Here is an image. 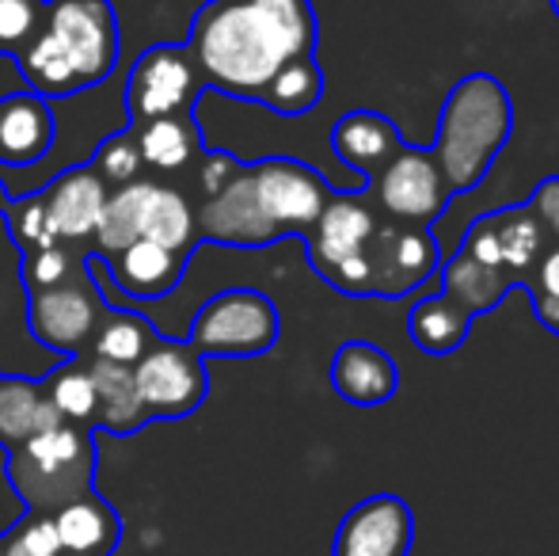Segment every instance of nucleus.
Wrapping results in <instances>:
<instances>
[{
	"label": "nucleus",
	"mask_w": 559,
	"mask_h": 556,
	"mask_svg": "<svg viewBox=\"0 0 559 556\" xmlns=\"http://www.w3.org/2000/svg\"><path fill=\"white\" fill-rule=\"evenodd\" d=\"M400 145H404L400 127L384 111H373V107H358V111L338 115L332 127L335 156L346 168L358 171L366 184H373L381 176V168L400 153Z\"/></svg>",
	"instance_id": "a211bd4d"
},
{
	"label": "nucleus",
	"mask_w": 559,
	"mask_h": 556,
	"mask_svg": "<svg viewBox=\"0 0 559 556\" xmlns=\"http://www.w3.org/2000/svg\"><path fill=\"white\" fill-rule=\"evenodd\" d=\"M510 134H514V99L499 76L468 73L449 88L430 153L453 199L484 184Z\"/></svg>",
	"instance_id": "7ed1b4c3"
},
{
	"label": "nucleus",
	"mask_w": 559,
	"mask_h": 556,
	"mask_svg": "<svg viewBox=\"0 0 559 556\" xmlns=\"http://www.w3.org/2000/svg\"><path fill=\"white\" fill-rule=\"evenodd\" d=\"M438 271H442V294L453 297L472 320L491 312L495 305L514 289V282L502 275V271L484 268V263L472 260V256L461 252V248H456V252L445 260V268H438Z\"/></svg>",
	"instance_id": "393cba45"
},
{
	"label": "nucleus",
	"mask_w": 559,
	"mask_h": 556,
	"mask_svg": "<svg viewBox=\"0 0 559 556\" xmlns=\"http://www.w3.org/2000/svg\"><path fill=\"white\" fill-rule=\"evenodd\" d=\"M141 149V164L156 171H179L202 153L199 127H194V115H168V119H153L133 127Z\"/></svg>",
	"instance_id": "a878e982"
},
{
	"label": "nucleus",
	"mask_w": 559,
	"mask_h": 556,
	"mask_svg": "<svg viewBox=\"0 0 559 556\" xmlns=\"http://www.w3.org/2000/svg\"><path fill=\"white\" fill-rule=\"evenodd\" d=\"M4 217H8V229H12L15 245H20L23 252L58 245V240L50 237V225H46L43 194H23V199H12L4 210Z\"/></svg>",
	"instance_id": "473e14b6"
},
{
	"label": "nucleus",
	"mask_w": 559,
	"mask_h": 556,
	"mask_svg": "<svg viewBox=\"0 0 559 556\" xmlns=\"http://www.w3.org/2000/svg\"><path fill=\"white\" fill-rule=\"evenodd\" d=\"M251 171V187H255L259 210L266 214L271 229L282 237L312 229L320 214H324L328 199L335 194V187L320 176L312 164L294 161V156H266V161L248 164Z\"/></svg>",
	"instance_id": "1a4fd4ad"
},
{
	"label": "nucleus",
	"mask_w": 559,
	"mask_h": 556,
	"mask_svg": "<svg viewBox=\"0 0 559 556\" xmlns=\"http://www.w3.org/2000/svg\"><path fill=\"white\" fill-rule=\"evenodd\" d=\"M442 268V252L430 225L404 222L381 210L366 245L328 279L346 297H407Z\"/></svg>",
	"instance_id": "39448f33"
},
{
	"label": "nucleus",
	"mask_w": 559,
	"mask_h": 556,
	"mask_svg": "<svg viewBox=\"0 0 559 556\" xmlns=\"http://www.w3.org/2000/svg\"><path fill=\"white\" fill-rule=\"evenodd\" d=\"M0 556H31V553L23 549V545H20V542H15V537H12V542H4V553H0Z\"/></svg>",
	"instance_id": "58836bf2"
},
{
	"label": "nucleus",
	"mask_w": 559,
	"mask_h": 556,
	"mask_svg": "<svg viewBox=\"0 0 559 556\" xmlns=\"http://www.w3.org/2000/svg\"><path fill=\"white\" fill-rule=\"evenodd\" d=\"M46 0H0V54L20 58L43 31Z\"/></svg>",
	"instance_id": "7c9ffc66"
},
{
	"label": "nucleus",
	"mask_w": 559,
	"mask_h": 556,
	"mask_svg": "<svg viewBox=\"0 0 559 556\" xmlns=\"http://www.w3.org/2000/svg\"><path fill=\"white\" fill-rule=\"evenodd\" d=\"M8 202H12V194H8V191H4V184H0V214L8 210Z\"/></svg>",
	"instance_id": "ea45409f"
},
{
	"label": "nucleus",
	"mask_w": 559,
	"mask_h": 556,
	"mask_svg": "<svg viewBox=\"0 0 559 556\" xmlns=\"http://www.w3.org/2000/svg\"><path fill=\"white\" fill-rule=\"evenodd\" d=\"M236 168H240V161H236V156H228V153H210V156H206V164H202V191H206V194L222 191L228 179L236 176Z\"/></svg>",
	"instance_id": "e433bc0d"
},
{
	"label": "nucleus",
	"mask_w": 559,
	"mask_h": 556,
	"mask_svg": "<svg viewBox=\"0 0 559 556\" xmlns=\"http://www.w3.org/2000/svg\"><path fill=\"white\" fill-rule=\"evenodd\" d=\"M61 556H84V553H61Z\"/></svg>",
	"instance_id": "79ce46f5"
},
{
	"label": "nucleus",
	"mask_w": 559,
	"mask_h": 556,
	"mask_svg": "<svg viewBox=\"0 0 559 556\" xmlns=\"http://www.w3.org/2000/svg\"><path fill=\"white\" fill-rule=\"evenodd\" d=\"M107 317V301L99 297L96 282L81 271H73L66 282L27 294V328L43 347L58 355H84L92 347L99 320Z\"/></svg>",
	"instance_id": "9d476101"
},
{
	"label": "nucleus",
	"mask_w": 559,
	"mask_h": 556,
	"mask_svg": "<svg viewBox=\"0 0 559 556\" xmlns=\"http://www.w3.org/2000/svg\"><path fill=\"white\" fill-rule=\"evenodd\" d=\"M282 335V317L278 305L263 294V289H222L214 294L191 324V347L199 355H217V358H255L278 343Z\"/></svg>",
	"instance_id": "0eeeda50"
},
{
	"label": "nucleus",
	"mask_w": 559,
	"mask_h": 556,
	"mask_svg": "<svg viewBox=\"0 0 559 556\" xmlns=\"http://www.w3.org/2000/svg\"><path fill=\"white\" fill-rule=\"evenodd\" d=\"M202 92V73L194 66L187 43H160L138 54L126 76V115L130 127L168 115H194Z\"/></svg>",
	"instance_id": "6e6552de"
},
{
	"label": "nucleus",
	"mask_w": 559,
	"mask_h": 556,
	"mask_svg": "<svg viewBox=\"0 0 559 556\" xmlns=\"http://www.w3.org/2000/svg\"><path fill=\"white\" fill-rule=\"evenodd\" d=\"M43 389H46V401L53 404V412L66 423L96 427V381H92V366L84 355H69L43 381Z\"/></svg>",
	"instance_id": "cd10ccee"
},
{
	"label": "nucleus",
	"mask_w": 559,
	"mask_h": 556,
	"mask_svg": "<svg viewBox=\"0 0 559 556\" xmlns=\"http://www.w3.org/2000/svg\"><path fill=\"white\" fill-rule=\"evenodd\" d=\"M53 145L50 99L35 92H12L0 99V164L23 168L38 164Z\"/></svg>",
	"instance_id": "6ab92c4d"
},
{
	"label": "nucleus",
	"mask_w": 559,
	"mask_h": 556,
	"mask_svg": "<svg viewBox=\"0 0 559 556\" xmlns=\"http://www.w3.org/2000/svg\"><path fill=\"white\" fill-rule=\"evenodd\" d=\"M533 317H537V324L545 328V332H552L559 340V297H545V294H533Z\"/></svg>",
	"instance_id": "4c0bfd02"
},
{
	"label": "nucleus",
	"mask_w": 559,
	"mask_h": 556,
	"mask_svg": "<svg viewBox=\"0 0 559 556\" xmlns=\"http://www.w3.org/2000/svg\"><path fill=\"white\" fill-rule=\"evenodd\" d=\"M133 381H138L141 404H145L148 416L160 419H179L191 416L202 401H206V366L202 355L191 343L164 340L133 366Z\"/></svg>",
	"instance_id": "ddd939ff"
},
{
	"label": "nucleus",
	"mask_w": 559,
	"mask_h": 556,
	"mask_svg": "<svg viewBox=\"0 0 559 556\" xmlns=\"http://www.w3.org/2000/svg\"><path fill=\"white\" fill-rule=\"evenodd\" d=\"M160 343V332L148 324L138 312H115L107 309V317L99 320L96 335H92L88 358L99 363H115V366H138L148 351Z\"/></svg>",
	"instance_id": "bb28decb"
},
{
	"label": "nucleus",
	"mask_w": 559,
	"mask_h": 556,
	"mask_svg": "<svg viewBox=\"0 0 559 556\" xmlns=\"http://www.w3.org/2000/svg\"><path fill=\"white\" fill-rule=\"evenodd\" d=\"M96 461L99 446L92 438V427L61 419L15 446L4 473L31 514H53L73 499L96 492Z\"/></svg>",
	"instance_id": "20e7f679"
},
{
	"label": "nucleus",
	"mask_w": 559,
	"mask_h": 556,
	"mask_svg": "<svg viewBox=\"0 0 559 556\" xmlns=\"http://www.w3.org/2000/svg\"><path fill=\"white\" fill-rule=\"evenodd\" d=\"M461 252H468L484 268L502 271V275L514 282V289H525V282L537 271L540 256L548 252V237L537 217L530 214V206L514 202V206H502L476 217L464 229Z\"/></svg>",
	"instance_id": "9b49d317"
},
{
	"label": "nucleus",
	"mask_w": 559,
	"mask_h": 556,
	"mask_svg": "<svg viewBox=\"0 0 559 556\" xmlns=\"http://www.w3.org/2000/svg\"><path fill=\"white\" fill-rule=\"evenodd\" d=\"M92 381H96V423L111 435H133L141 423L148 419L145 404H141L138 381H133V366H115L88 358Z\"/></svg>",
	"instance_id": "5701e85b"
},
{
	"label": "nucleus",
	"mask_w": 559,
	"mask_h": 556,
	"mask_svg": "<svg viewBox=\"0 0 559 556\" xmlns=\"http://www.w3.org/2000/svg\"><path fill=\"white\" fill-rule=\"evenodd\" d=\"M53 423H61V416L46 401V389L38 381L12 378V374L0 378V446L15 450L38 430H50Z\"/></svg>",
	"instance_id": "4be33fe9"
},
{
	"label": "nucleus",
	"mask_w": 559,
	"mask_h": 556,
	"mask_svg": "<svg viewBox=\"0 0 559 556\" xmlns=\"http://www.w3.org/2000/svg\"><path fill=\"white\" fill-rule=\"evenodd\" d=\"M525 206H530V214L540 222L548 245H559V171L556 176H545L537 187H533V194L525 199Z\"/></svg>",
	"instance_id": "72a5a7b5"
},
{
	"label": "nucleus",
	"mask_w": 559,
	"mask_h": 556,
	"mask_svg": "<svg viewBox=\"0 0 559 556\" xmlns=\"http://www.w3.org/2000/svg\"><path fill=\"white\" fill-rule=\"evenodd\" d=\"M320 96H324V69L317 66V54H312V58H297L282 66L263 88L259 104L278 115H305L320 104Z\"/></svg>",
	"instance_id": "c85d7f7f"
},
{
	"label": "nucleus",
	"mask_w": 559,
	"mask_h": 556,
	"mask_svg": "<svg viewBox=\"0 0 559 556\" xmlns=\"http://www.w3.org/2000/svg\"><path fill=\"white\" fill-rule=\"evenodd\" d=\"M377 217H381V206L369 194V187L361 191H335L328 199L324 214L312 222V229L305 233V252H309V263L320 279H332L361 245L373 233Z\"/></svg>",
	"instance_id": "4468645a"
},
{
	"label": "nucleus",
	"mask_w": 559,
	"mask_h": 556,
	"mask_svg": "<svg viewBox=\"0 0 559 556\" xmlns=\"http://www.w3.org/2000/svg\"><path fill=\"white\" fill-rule=\"evenodd\" d=\"M15 542L23 545L31 556H61V545H58V530H53L50 514H27L15 530Z\"/></svg>",
	"instance_id": "f704fd0d"
},
{
	"label": "nucleus",
	"mask_w": 559,
	"mask_h": 556,
	"mask_svg": "<svg viewBox=\"0 0 559 556\" xmlns=\"http://www.w3.org/2000/svg\"><path fill=\"white\" fill-rule=\"evenodd\" d=\"M27 92L43 99L76 96L107 81L118 66V20L111 0H46L35 43L15 58Z\"/></svg>",
	"instance_id": "f03ea898"
},
{
	"label": "nucleus",
	"mask_w": 559,
	"mask_h": 556,
	"mask_svg": "<svg viewBox=\"0 0 559 556\" xmlns=\"http://www.w3.org/2000/svg\"><path fill=\"white\" fill-rule=\"evenodd\" d=\"M81 268L84 263L73 256V248L66 245L35 248V252H23V286H27V294H43V289L58 286V282H66Z\"/></svg>",
	"instance_id": "2f4dec72"
},
{
	"label": "nucleus",
	"mask_w": 559,
	"mask_h": 556,
	"mask_svg": "<svg viewBox=\"0 0 559 556\" xmlns=\"http://www.w3.org/2000/svg\"><path fill=\"white\" fill-rule=\"evenodd\" d=\"M332 389L354 409H377L400 393V366L384 347L369 340H346L332 358Z\"/></svg>",
	"instance_id": "f3484780"
},
{
	"label": "nucleus",
	"mask_w": 559,
	"mask_h": 556,
	"mask_svg": "<svg viewBox=\"0 0 559 556\" xmlns=\"http://www.w3.org/2000/svg\"><path fill=\"white\" fill-rule=\"evenodd\" d=\"M415 542V514L407 499L381 492L343 514L332 556H407Z\"/></svg>",
	"instance_id": "2eb2a0df"
},
{
	"label": "nucleus",
	"mask_w": 559,
	"mask_h": 556,
	"mask_svg": "<svg viewBox=\"0 0 559 556\" xmlns=\"http://www.w3.org/2000/svg\"><path fill=\"white\" fill-rule=\"evenodd\" d=\"M548 4H552V12H556V20H559V0H548Z\"/></svg>",
	"instance_id": "a19ab883"
},
{
	"label": "nucleus",
	"mask_w": 559,
	"mask_h": 556,
	"mask_svg": "<svg viewBox=\"0 0 559 556\" xmlns=\"http://www.w3.org/2000/svg\"><path fill=\"white\" fill-rule=\"evenodd\" d=\"M58 530L61 553H84V556H111L118 542V511L99 492L73 499L61 511L50 514Z\"/></svg>",
	"instance_id": "412c9836"
},
{
	"label": "nucleus",
	"mask_w": 559,
	"mask_h": 556,
	"mask_svg": "<svg viewBox=\"0 0 559 556\" xmlns=\"http://www.w3.org/2000/svg\"><path fill=\"white\" fill-rule=\"evenodd\" d=\"M472 317L453 301L449 294L438 289L435 297H423L415 301V309L407 312V335L423 355L445 358L453 351H461V343L468 340Z\"/></svg>",
	"instance_id": "b1692460"
},
{
	"label": "nucleus",
	"mask_w": 559,
	"mask_h": 556,
	"mask_svg": "<svg viewBox=\"0 0 559 556\" xmlns=\"http://www.w3.org/2000/svg\"><path fill=\"white\" fill-rule=\"evenodd\" d=\"M187 260L191 256H179L153 240H133L115 256H107V268H111L118 289H126L130 297H164L168 289H176Z\"/></svg>",
	"instance_id": "aec40b11"
},
{
	"label": "nucleus",
	"mask_w": 559,
	"mask_h": 556,
	"mask_svg": "<svg viewBox=\"0 0 559 556\" xmlns=\"http://www.w3.org/2000/svg\"><path fill=\"white\" fill-rule=\"evenodd\" d=\"M312 0H206L191 23V50L202 84L233 99H255L282 66L317 54Z\"/></svg>",
	"instance_id": "f257e3e1"
},
{
	"label": "nucleus",
	"mask_w": 559,
	"mask_h": 556,
	"mask_svg": "<svg viewBox=\"0 0 559 556\" xmlns=\"http://www.w3.org/2000/svg\"><path fill=\"white\" fill-rule=\"evenodd\" d=\"M92 168H96V176L104 179L111 191L126 184H138L145 164H141V149H138L133 130H118V134L99 141L96 156H92Z\"/></svg>",
	"instance_id": "c756f323"
},
{
	"label": "nucleus",
	"mask_w": 559,
	"mask_h": 556,
	"mask_svg": "<svg viewBox=\"0 0 559 556\" xmlns=\"http://www.w3.org/2000/svg\"><path fill=\"white\" fill-rule=\"evenodd\" d=\"M525 294H545V297H559V245H548V252L540 256L533 279L525 282Z\"/></svg>",
	"instance_id": "c9c22d12"
},
{
	"label": "nucleus",
	"mask_w": 559,
	"mask_h": 556,
	"mask_svg": "<svg viewBox=\"0 0 559 556\" xmlns=\"http://www.w3.org/2000/svg\"><path fill=\"white\" fill-rule=\"evenodd\" d=\"M366 187L384 214L404 217V222H419V225H435L449 210V202H453V191H449L435 153L419 145H407V141L400 145V153L384 164L381 176Z\"/></svg>",
	"instance_id": "f8f14e48"
},
{
	"label": "nucleus",
	"mask_w": 559,
	"mask_h": 556,
	"mask_svg": "<svg viewBox=\"0 0 559 556\" xmlns=\"http://www.w3.org/2000/svg\"><path fill=\"white\" fill-rule=\"evenodd\" d=\"M133 240H153L160 248H171L179 256H191L199 245V217H194L191 202L171 187L156 184H126L107 194L104 217L92 237L96 256H115L118 248L133 245Z\"/></svg>",
	"instance_id": "423d86ee"
},
{
	"label": "nucleus",
	"mask_w": 559,
	"mask_h": 556,
	"mask_svg": "<svg viewBox=\"0 0 559 556\" xmlns=\"http://www.w3.org/2000/svg\"><path fill=\"white\" fill-rule=\"evenodd\" d=\"M107 194H111V187L96 176L92 164H76V168L53 176L43 191V210H46V225H50V237L66 248L92 240L99 229V217H104Z\"/></svg>",
	"instance_id": "dca6fc26"
},
{
	"label": "nucleus",
	"mask_w": 559,
	"mask_h": 556,
	"mask_svg": "<svg viewBox=\"0 0 559 556\" xmlns=\"http://www.w3.org/2000/svg\"><path fill=\"white\" fill-rule=\"evenodd\" d=\"M0 553H4V542H0Z\"/></svg>",
	"instance_id": "37998d69"
}]
</instances>
